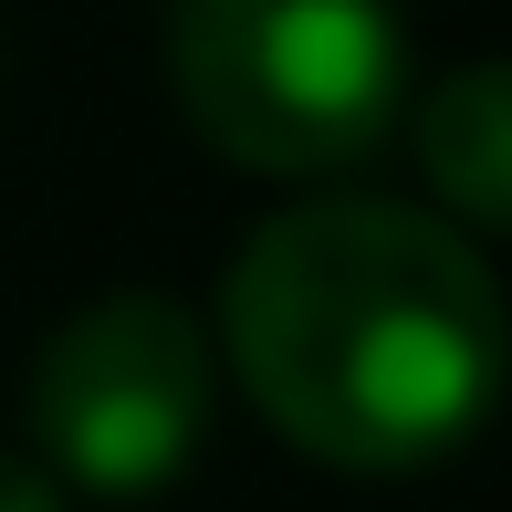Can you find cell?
Returning <instances> with one entry per match:
<instances>
[{"label":"cell","mask_w":512,"mask_h":512,"mask_svg":"<svg viewBox=\"0 0 512 512\" xmlns=\"http://www.w3.org/2000/svg\"><path fill=\"white\" fill-rule=\"evenodd\" d=\"M0 512H74V502H63V481L42 471L32 450H11V439H0Z\"/></svg>","instance_id":"5"},{"label":"cell","mask_w":512,"mask_h":512,"mask_svg":"<svg viewBox=\"0 0 512 512\" xmlns=\"http://www.w3.org/2000/svg\"><path fill=\"white\" fill-rule=\"evenodd\" d=\"M220 366L178 293H95L32 345V439L53 481L157 492L199 450Z\"/></svg>","instance_id":"3"},{"label":"cell","mask_w":512,"mask_h":512,"mask_svg":"<svg viewBox=\"0 0 512 512\" xmlns=\"http://www.w3.org/2000/svg\"><path fill=\"white\" fill-rule=\"evenodd\" d=\"M220 335L262 418L356 471L439 460L512 377V293L460 220L324 189L241 230Z\"/></svg>","instance_id":"1"},{"label":"cell","mask_w":512,"mask_h":512,"mask_svg":"<svg viewBox=\"0 0 512 512\" xmlns=\"http://www.w3.org/2000/svg\"><path fill=\"white\" fill-rule=\"evenodd\" d=\"M157 53L189 126L272 178L366 157L408 95V32L366 0H189Z\"/></svg>","instance_id":"2"},{"label":"cell","mask_w":512,"mask_h":512,"mask_svg":"<svg viewBox=\"0 0 512 512\" xmlns=\"http://www.w3.org/2000/svg\"><path fill=\"white\" fill-rule=\"evenodd\" d=\"M418 168L450 209L512 230V53H471L418 95Z\"/></svg>","instance_id":"4"}]
</instances>
